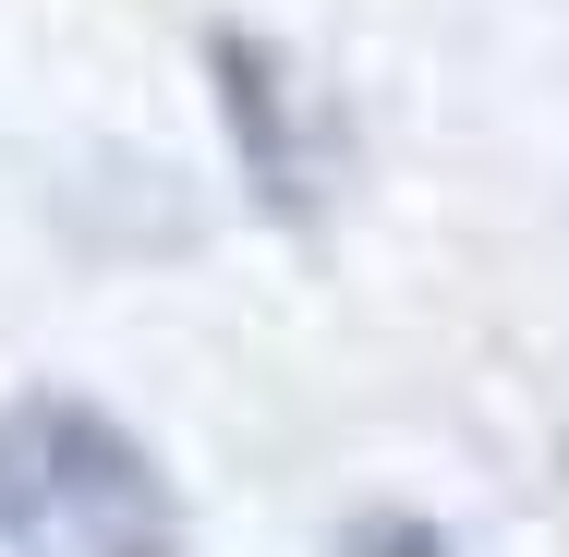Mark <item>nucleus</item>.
Wrapping results in <instances>:
<instances>
[{
  "instance_id": "1",
  "label": "nucleus",
  "mask_w": 569,
  "mask_h": 557,
  "mask_svg": "<svg viewBox=\"0 0 569 557\" xmlns=\"http://www.w3.org/2000/svg\"><path fill=\"white\" fill-rule=\"evenodd\" d=\"M0 557H182L170 473L98 400L37 388L0 412Z\"/></svg>"
}]
</instances>
